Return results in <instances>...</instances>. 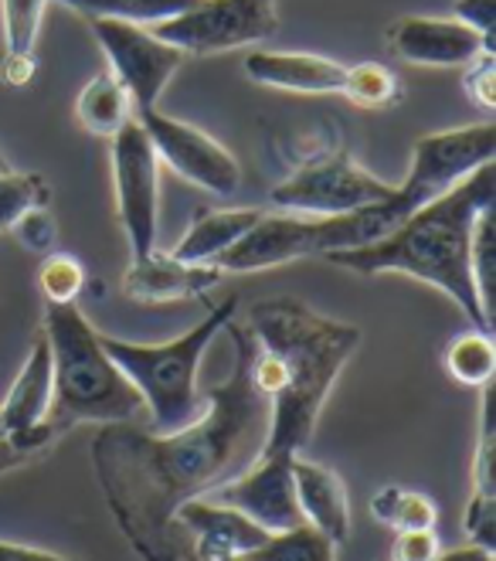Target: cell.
Instances as JSON below:
<instances>
[{
	"instance_id": "obj_1",
	"label": "cell",
	"mask_w": 496,
	"mask_h": 561,
	"mask_svg": "<svg viewBox=\"0 0 496 561\" xmlns=\"http://www.w3.org/2000/svg\"><path fill=\"white\" fill-rule=\"evenodd\" d=\"M235 344V371L205 391V412L174 433L134 422H106L92 439V467L103 497L143 561H187L191 538L177 507L245 473L266 449L269 399L252 381L255 337L224 323Z\"/></svg>"
},
{
	"instance_id": "obj_2",
	"label": "cell",
	"mask_w": 496,
	"mask_h": 561,
	"mask_svg": "<svg viewBox=\"0 0 496 561\" xmlns=\"http://www.w3.org/2000/svg\"><path fill=\"white\" fill-rule=\"evenodd\" d=\"M249 334L255 337L252 381L269 399V436L262 453H300L360 347V330L292 296H273L249 310Z\"/></svg>"
},
{
	"instance_id": "obj_3",
	"label": "cell",
	"mask_w": 496,
	"mask_h": 561,
	"mask_svg": "<svg viewBox=\"0 0 496 561\" xmlns=\"http://www.w3.org/2000/svg\"><path fill=\"white\" fill-rule=\"evenodd\" d=\"M493 197H496L493 163H483V168H476L452 191H446L436 202H428L425 208L408 215L384 239L360 245V249L326 252L323 259L330 266H341L357 276L405 273L412 279H422L428 286L442 289L449 300L470 317L473 330L493 334V323L483 313L473 270H470L473 225L486 208H493Z\"/></svg>"
},
{
	"instance_id": "obj_4",
	"label": "cell",
	"mask_w": 496,
	"mask_h": 561,
	"mask_svg": "<svg viewBox=\"0 0 496 561\" xmlns=\"http://www.w3.org/2000/svg\"><path fill=\"white\" fill-rule=\"evenodd\" d=\"M45 337L51 347V409L48 425L69 433L82 422H134L143 399L116 360L99 344V330L76 304H45Z\"/></svg>"
},
{
	"instance_id": "obj_5",
	"label": "cell",
	"mask_w": 496,
	"mask_h": 561,
	"mask_svg": "<svg viewBox=\"0 0 496 561\" xmlns=\"http://www.w3.org/2000/svg\"><path fill=\"white\" fill-rule=\"evenodd\" d=\"M239 313V296L208 310V317L191 327L184 337L168 344H134L99 334V344L119 365V371L140 391L143 409L150 412V433H174L201 415V394H197V368L224 330Z\"/></svg>"
},
{
	"instance_id": "obj_6",
	"label": "cell",
	"mask_w": 496,
	"mask_h": 561,
	"mask_svg": "<svg viewBox=\"0 0 496 561\" xmlns=\"http://www.w3.org/2000/svg\"><path fill=\"white\" fill-rule=\"evenodd\" d=\"M496 153V126L493 123H470L455 126L446 134H428L412 150V168L402 184H394L391 197L374 205L378 218L388 232H394L408 215L436 202L459 181H466L483 163H493Z\"/></svg>"
},
{
	"instance_id": "obj_7",
	"label": "cell",
	"mask_w": 496,
	"mask_h": 561,
	"mask_svg": "<svg viewBox=\"0 0 496 561\" xmlns=\"http://www.w3.org/2000/svg\"><path fill=\"white\" fill-rule=\"evenodd\" d=\"M350 215H330V218H307V215H262L249 232L215 259L221 273H258L286 266V262L357 249L360 232L354 228Z\"/></svg>"
},
{
	"instance_id": "obj_8",
	"label": "cell",
	"mask_w": 496,
	"mask_h": 561,
	"mask_svg": "<svg viewBox=\"0 0 496 561\" xmlns=\"http://www.w3.org/2000/svg\"><path fill=\"white\" fill-rule=\"evenodd\" d=\"M150 31L181 55H218L269 42L279 31V14L276 0H197Z\"/></svg>"
},
{
	"instance_id": "obj_9",
	"label": "cell",
	"mask_w": 496,
	"mask_h": 561,
	"mask_svg": "<svg viewBox=\"0 0 496 561\" xmlns=\"http://www.w3.org/2000/svg\"><path fill=\"white\" fill-rule=\"evenodd\" d=\"M391 191L394 184L357 168L347 153H330L279 181L269 194V202L286 215L330 218V215H350L368 205H378L384 197H391Z\"/></svg>"
},
{
	"instance_id": "obj_10",
	"label": "cell",
	"mask_w": 496,
	"mask_h": 561,
	"mask_svg": "<svg viewBox=\"0 0 496 561\" xmlns=\"http://www.w3.org/2000/svg\"><path fill=\"white\" fill-rule=\"evenodd\" d=\"M134 116L143 126L157 160L168 163L177 178L191 181L194 187H205L211 194L239 191V181H242L239 160L215 137H208L205 129H197L184 119H174L160 110H137Z\"/></svg>"
},
{
	"instance_id": "obj_11",
	"label": "cell",
	"mask_w": 496,
	"mask_h": 561,
	"mask_svg": "<svg viewBox=\"0 0 496 561\" xmlns=\"http://www.w3.org/2000/svg\"><path fill=\"white\" fill-rule=\"evenodd\" d=\"M157 171L160 160L143 134L137 116L113 137V181H116V208L126 228L134 259H143L157 249Z\"/></svg>"
},
{
	"instance_id": "obj_12",
	"label": "cell",
	"mask_w": 496,
	"mask_h": 561,
	"mask_svg": "<svg viewBox=\"0 0 496 561\" xmlns=\"http://www.w3.org/2000/svg\"><path fill=\"white\" fill-rule=\"evenodd\" d=\"M99 45L109 58V72L123 82L137 110H157L163 89L181 69L184 55L160 42L150 27L126 24V21H92Z\"/></svg>"
},
{
	"instance_id": "obj_13",
	"label": "cell",
	"mask_w": 496,
	"mask_h": 561,
	"mask_svg": "<svg viewBox=\"0 0 496 561\" xmlns=\"http://www.w3.org/2000/svg\"><path fill=\"white\" fill-rule=\"evenodd\" d=\"M292 459L296 453H262L245 473L224 480L205 497L235 507L269 535L289 531L296 524H307L292 486Z\"/></svg>"
},
{
	"instance_id": "obj_14",
	"label": "cell",
	"mask_w": 496,
	"mask_h": 561,
	"mask_svg": "<svg viewBox=\"0 0 496 561\" xmlns=\"http://www.w3.org/2000/svg\"><path fill=\"white\" fill-rule=\"evenodd\" d=\"M391 51L428 69H452V65H470L483 51H496V42H486L480 31L466 27L455 18H399L388 27Z\"/></svg>"
},
{
	"instance_id": "obj_15",
	"label": "cell",
	"mask_w": 496,
	"mask_h": 561,
	"mask_svg": "<svg viewBox=\"0 0 496 561\" xmlns=\"http://www.w3.org/2000/svg\"><path fill=\"white\" fill-rule=\"evenodd\" d=\"M177 524L191 538L187 561H239L245 551L269 541V531H262L255 520L211 497H194L181 504Z\"/></svg>"
},
{
	"instance_id": "obj_16",
	"label": "cell",
	"mask_w": 496,
	"mask_h": 561,
	"mask_svg": "<svg viewBox=\"0 0 496 561\" xmlns=\"http://www.w3.org/2000/svg\"><path fill=\"white\" fill-rule=\"evenodd\" d=\"M224 279L215 262H181L171 252H150L129 262L123 276V293L137 304H171L205 296Z\"/></svg>"
},
{
	"instance_id": "obj_17",
	"label": "cell",
	"mask_w": 496,
	"mask_h": 561,
	"mask_svg": "<svg viewBox=\"0 0 496 561\" xmlns=\"http://www.w3.org/2000/svg\"><path fill=\"white\" fill-rule=\"evenodd\" d=\"M242 69L252 82L266 89L300 92V95H330L344 89L347 65L307 55V51H252L245 55Z\"/></svg>"
},
{
	"instance_id": "obj_18",
	"label": "cell",
	"mask_w": 496,
	"mask_h": 561,
	"mask_svg": "<svg viewBox=\"0 0 496 561\" xmlns=\"http://www.w3.org/2000/svg\"><path fill=\"white\" fill-rule=\"evenodd\" d=\"M292 486L296 501H300L303 520L313 524L316 531H323L334 545H344L350 538V501L344 480L326 470L323 463L303 459L296 453L292 459Z\"/></svg>"
},
{
	"instance_id": "obj_19",
	"label": "cell",
	"mask_w": 496,
	"mask_h": 561,
	"mask_svg": "<svg viewBox=\"0 0 496 561\" xmlns=\"http://www.w3.org/2000/svg\"><path fill=\"white\" fill-rule=\"evenodd\" d=\"M51 394H55L51 347H48L45 330H38L35 341H31L27 360L21 365L4 405H0V425H4V433H21V428L45 422L51 409Z\"/></svg>"
},
{
	"instance_id": "obj_20",
	"label": "cell",
	"mask_w": 496,
	"mask_h": 561,
	"mask_svg": "<svg viewBox=\"0 0 496 561\" xmlns=\"http://www.w3.org/2000/svg\"><path fill=\"white\" fill-rule=\"evenodd\" d=\"M266 215L258 208H224V211H197L184 239L174 245V259L181 262H215L221 252L235 245L249 228Z\"/></svg>"
},
{
	"instance_id": "obj_21",
	"label": "cell",
	"mask_w": 496,
	"mask_h": 561,
	"mask_svg": "<svg viewBox=\"0 0 496 561\" xmlns=\"http://www.w3.org/2000/svg\"><path fill=\"white\" fill-rule=\"evenodd\" d=\"M76 116L92 137L113 140L119 129L134 119V99H129L123 82L106 69V72H99L92 82H85V89L79 92Z\"/></svg>"
},
{
	"instance_id": "obj_22",
	"label": "cell",
	"mask_w": 496,
	"mask_h": 561,
	"mask_svg": "<svg viewBox=\"0 0 496 561\" xmlns=\"http://www.w3.org/2000/svg\"><path fill=\"white\" fill-rule=\"evenodd\" d=\"M58 4L72 8L76 14L89 21H126V24L153 27L160 21L187 11L197 0H58Z\"/></svg>"
},
{
	"instance_id": "obj_23",
	"label": "cell",
	"mask_w": 496,
	"mask_h": 561,
	"mask_svg": "<svg viewBox=\"0 0 496 561\" xmlns=\"http://www.w3.org/2000/svg\"><path fill=\"white\" fill-rule=\"evenodd\" d=\"M239 561H337V545L313 524H296L289 531L269 535L266 545L245 551Z\"/></svg>"
},
{
	"instance_id": "obj_24",
	"label": "cell",
	"mask_w": 496,
	"mask_h": 561,
	"mask_svg": "<svg viewBox=\"0 0 496 561\" xmlns=\"http://www.w3.org/2000/svg\"><path fill=\"white\" fill-rule=\"evenodd\" d=\"M371 514L394 531H432L439 520L432 497L402 486H381L371 497Z\"/></svg>"
},
{
	"instance_id": "obj_25",
	"label": "cell",
	"mask_w": 496,
	"mask_h": 561,
	"mask_svg": "<svg viewBox=\"0 0 496 561\" xmlns=\"http://www.w3.org/2000/svg\"><path fill=\"white\" fill-rule=\"evenodd\" d=\"M446 371L470 388H483L496 375V351H493V334L483 330H466L446 347Z\"/></svg>"
},
{
	"instance_id": "obj_26",
	"label": "cell",
	"mask_w": 496,
	"mask_h": 561,
	"mask_svg": "<svg viewBox=\"0 0 496 561\" xmlns=\"http://www.w3.org/2000/svg\"><path fill=\"white\" fill-rule=\"evenodd\" d=\"M493 218H496L493 208H486L476 218L473 239H470V270H473V283H476L480 304L489 323L496 313V221Z\"/></svg>"
},
{
	"instance_id": "obj_27",
	"label": "cell",
	"mask_w": 496,
	"mask_h": 561,
	"mask_svg": "<svg viewBox=\"0 0 496 561\" xmlns=\"http://www.w3.org/2000/svg\"><path fill=\"white\" fill-rule=\"evenodd\" d=\"M51 191L45 178L38 174H18L4 171L0 174V236L14 232V225L35 208H48Z\"/></svg>"
},
{
	"instance_id": "obj_28",
	"label": "cell",
	"mask_w": 496,
	"mask_h": 561,
	"mask_svg": "<svg viewBox=\"0 0 496 561\" xmlns=\"http://www.w3.org/2000/svg\"><path fill=\"white\" fill-rule=\"evenodd\" d=\"M341 92L360 110H384L399 99V76H394L391 69H384L381 61L347 65Z\"/></svg>"
},
{
	"instance_id": "obj_29",
	"label": "cell",
	"mask_w": 496,
	"mask_h": 561,
	"mask_svg": "<svg viewBox=\"0 0 496 561\" xmlns=\"http://www.w3.org/2000/svg\"><path fill=\"white\" fill-rule=\"evenodd\" d=\"M85 286L82 262L69 252H48L38 270V289L45 304H76Z\"/></svg>"
},
{
	"instance_id": "obj_30",
	"label": "cell",
	"mask_w": 496,
	"mask_h": 561,
	"mask_svg": "<svg viewBox=\"0 0 496 561\" xmlns=\"http://www.w3.org/2000/svg\"><path fill=\"white\" fill-rule=\"evenodd\" d=\"M45 8L48 0H0V11H4V45L11 55L35 51Z\"/></svg>"
},
{
	"instance_id": "obj_31",
	"label": "cell",
	"mask_w": 496,
	"mask_h": 561,
	"mask_svg": "<svg viewBox=\"0 0 496 561\" xmlns=\"http://www.w3.org/2000/svg\"><path fill=\"white\" fill-rule=\"evenodd\" d=\"M462 527L473 545L480 548H496V493H473V501L462 517Z\"/></svg>"
},
{
	"instance_id": "obj_32",
	"label": "cell",
	"mask_w": 496,
	"mask_h": 561,
	"mask_svg": "<svg viewBox=\"0 0 496 561\" xmlns=\"http://www.w3.org/2000/svg\"><path fill=\"white\" fill-rule=\"evenodd\" d=\"M18 239L31 249V252H51V245L58 242V225L48 215V208H35L27 211L18 225H14Z\"/></svg>"
},
{
	"instance_id": "obj_33",
	"label": "cell",
	"mask_w": 496,
	"mask_h": 561,
	"mask_svg": "<svg viewBox=\"0 0 496 561\" xmlns=\"http://www.w3.org/2000/svg\"><path fill=\"white\" fill-rule=\"evenodd\" d=\"M466 92H470L473 103H480L483 110L496 106V58H493V51H483L480 58L470 61Z\"/></svg>"
},
{
	"instance_id": "obj_34",
	"label": "cell",
	"mask_w": 496,
	"mask_h": 561,
	"mask_svg": "<svg viewBox=\"0 0 496 561\" xmlns=\"http://www.w3.org/2000/svg\"><path fill=\"white\" fill-rule=\"evenodd\" d=\"M436 558H439L436 527L432 531H394L388 561H436Z\"/></svg>"
},
{
	"instance_id": "obj_35",
	"label": "cell",
	"mask_w": 496,
	"mask_h": 561,
	"mask_svg": "<svg viewBox=\"0 0 496 561\" xmlns=\"http://www.w3.org/2000/svg\"><path fill=\"white\" fill-rule=\"evenodd\" d=\"M455 21H462L466 27L480 31L486 42L493 38V24H496V0H455Z\"/></svg>"
},
{
	"instance_id": "obj_36",
	"label": "cell",
	"mask_w": 496,
	"mask_h": 561,
	"mask_svg": "<svg viewBox=\"0 0 496 561\" xmlns=\"http://www.w3.org/2000/svg\"><path fill=\"white\" fill-rule=\"evenodd\" d=\"M38 72V61L35 55H4V65H0V79H4V85H27L31 79H35Z\"/></svg>"
},
{
	"instance_id": "obj_37",
	"label": "cell",
	"mask_w": 496,
	"mask_h": 561,
	"mask_svg": "<svg viewBox=\"0 0 496 561\" xmlns=\"http://www.w3.org/2000/svg\"><path fill=\"white\" fill-rule=\"evenodd\" d=\"M31 459H38V456H35V453H27V449H21L11 436H0V477H8L11 470L27 467Z\"/></svg>"
},
{
	"instance_id": "obj_38",
	"label": "cell",
	"mask_w": 496,
	"mask_h": 561,
	"mask_svg": "<svg viewBox=\"0 0 496 561\" xmlns=\"http://www.w3.org/2000/svg\"><path fill=\"white\" fill-rule=\"evenodd\" d=\"M0 561H79V558H65V554L38 551V548H27V545L0 541Z\"/></svg>"
},
{
	"instance_id": "obj_39",
	"label": "cell",
	"mask_w": 496,
	"mask_h": 561,
	"mask_svg": "<svg viewBox=\"0 0 496 561\" xmlns=\"http://www.w3.org/2000/svg\"><path fill=\"white\" fill-rule=\"evenodd\" d=\"M436 561H496L489 548H480V545H466V548H455V551H439Z\"/></svg>"
},
{
	"instance_id": "obj_40",
	"label": "cell",
	"mask_w": 496,
	"mask_h": 561,
	"mask_svg": "<svg viewBox=\"0 0 496 561\" xmlns=\"http://www.w3.org/2000/svg\"><path fill=\"white\" fill-rule=\"evenodd\" d=\"M4 171H11V163H8V157H4V150H0V174Z\"/></svg>"
},
{
	"instance_id": "obj_41",
	"label": "cell",
	"mask_w": 496,
	"mask_h": 561,
	"mask_svg": "<svg viewBox=\"0 0 496 561\" xmlns=\"http://www.w3.org/2000/svg\"><path fill=\"white\" fill-rule=\"evenodd\" d=\"M0 436H4V425H0Z\"/></svg>"
}]
</instances>
